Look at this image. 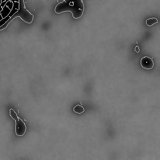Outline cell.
<instances>
[{"label":"cell","instance_id":"cell-1","mask_svg":"<svg viewBox=\"0 0 160 160\" xmlns=\"http://www.w3.org/2000/svg\"><path fill=\"white\" fill-rule=\"evenodd\" d=\"M19 10L10 18L8 21L11 22L12 20L17 17H20L25 22L31 23L34 18V15L30 12L25 8L23 0H19Z\"/></svg>","mask_w":160,"mask_h":160},{"label":"cell","instance_id":"cell-2","mask_svg":"<svg viewBox=\"0 0 160 160\" xmlns=\"http://www.w3.org/2000/svg\"><path fill=\"white\" fill-rule=\"evenodd\" d=\"M10 111L11 117L15 121V133L18 136H23L26 132V127L25 123L18 117L17 113L13 109H11Z\"/></svg>","mask_w":160,"mask_h":160},{"label":"cell","instance_id":"cell-3","mask_svg":"<svg viewBox=\"0 0 160 160\" xmlns=\"http://www.w3.org/2000/svg\"><path fill=\"white\" fill-rule=\"evenodd\" d=\"M13 7H12V10H11L10 13L8 14V15L6 18H2V20H0V27H1L5 23L7 22L15 14V13L18 12V10H19V2H13Z\"/></svg>","mask_w":160,"mask_h":160},{"label":"cell","instance_id":"cell-4","mask_svg":"<svg viewBox=\"0 0 160 160\" xmlns=\"http://www.w3.org/2000/svg\"><path fill=\"white\" fill-rule=\"evenodd\" d=\"M141 65L144 68L151 69L154 66V62L152 59L149 57H144L141 59Z\"/></svg>","mask_w":160,"mask_h":160},{"label":"cell","instance_id":"cell-5","mask_svg":"<svg viewBox=\"0 0 160 160\" xmlns=\"http://www.w3.org/2000/svg\"><path fill=\"white\" fill-rule=\"evenodd\" d=\"M11 11V10H10V8H8L7 6L5 5L4 7L2 8V11L0 12V14H1L2 18H4L7 17L8 14L10 13Z\"/></svg>","mask_w":160,"mask_h":160},{"label":"cell","instance_id":"cell-6","mask_svg":"<svg viewBox=\"0 0 160 160\" xmlns=\"http://www.w3.org/2000/svg\"><path fill=\"white\" fill-rule=\"evenodd\" d=\"M158 20L156 18H151L146 20V25L148 26H152L158 22Z\"/></svg>","mask_w":160,"mask_h":160},{"label":"cell","instance_id":"cell-7","mask_svg":"<svg viewBox=\"0 0 160 160\" xmlns=\"http://www.w3.org/2000/svg\"><path fill=\"white\" fill-rule=\"evenodd\" d=\"M84 111H85V109H84V107L82 106H80V105H77L74 108V111L78 114L82 113V112H84Z\"/></svg>","mask_w":160,"mask_h":160},{"label":"cell","instance_id":"cell-8","mask_svg":"<svg viewBox=\"0 0 160 160\" xmlns=\"http://www.w3.org/2000/svg\"><path fill=\"white\" fill-rule=\"evenodd\" d=\"M6 6H7L8 8H10V10H12V7H13V2L11 1L10 0H9L7 2L6 4Z\"/></svg>","mask_w":160,"mask_h":160},{"label":"cell","instance_id":"cell-9","mask_svg":"<svg viewBox=\"0 0 160 160\" xmlns=\"http://www.w3.org/2000/svg\"><path fill=\"white\" fill-rule=\"evenodd\" d=\"M9 0H2V2H4L5 1H8ZM11 1L13 2H19V0H10Z\"/></svg>","mask_w":160,"mask_h":160},{"label":"cell","instance_id":"cell-10","mask_svg":"<svg viewBox=\"0 0 160 160\" xmlns=\"http://www.w3.org/2000/svg\"><path fill=\"white\" fill-rule=\"evenodd\" d=\"M135 52H139V51H140V50H139V47L138 46H137L135 48Z\"/></svg>","mask_w":160,"mask_h":160},{"label":"cell","instance_id":"cell-11","mask_svg":"<svg viewBox=\"0 0 160 160\" xmlns=\"http://www.w3.org/2000/svg\"><path fill=\"white\" fill-rule=\"evenodd\" d=\"M2 3V0H0V5Z\"/></svg>","mask_w":160,"mask_h":160}]
</instances>
